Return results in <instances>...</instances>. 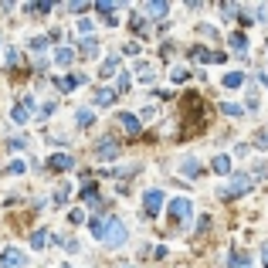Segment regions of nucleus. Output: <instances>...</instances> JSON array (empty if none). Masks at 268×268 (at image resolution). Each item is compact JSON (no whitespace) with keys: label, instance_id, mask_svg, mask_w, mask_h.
Wrapping results in <instances>:
<instances>
[{"label":"nucleus","instance_id":"16","mask_svg":"<svg viewBox=\"0 0 268 268\" xmlns=\"http://www.w3.org/2000/svg\"><path fill=\"white\" fill-rule=\"evenodd\" d=\"M228 268H251V258H245L241 251H231V262H228Z\"/></svg>","mask_w":268,"mask_h":268},{"label":"nucleus","instance_id":"19","mask_svg":"<svg viewBox=\"0 0 268 268\" xmlns=\"http://www.w3.org/2000/svg\"><path fill=\"white\" fill-rule=\"evenodd\" d=\"M231 48H234V51L241 55V51L248 48V38H245V34H231Z\"/></svg>","mask_w":268,"mask_h":268},{"label":"nucleus","instance_id":"3","mask_svg":"<svg viewBox=\"0 0 268 268\" xmlns=\"http://www.w3.org/2000/svg\"><path fill=\"white\" fill-rule=\"evenodd\" d=\"M105 241H109V245H112V248H119V245H122V241H126V224H122V221H109V231H105Z\"/></svg>","mask_w":268,"mask_h":268},{"label":"nucleus","instance_id":"14","mask_svg":"<svg viewBox=\"0 0 268 268\" xmlns=\"http://www.w3.org/2000/svg\"><path fill=\"white\" fill-rule=\"evenodd\" d=\"M89 231H92L95 238H105V231H109V221H102V217H92V221H89Z\"/></svg>","mask_w":268,"mask_h":268},{"label":"nucleus","instance_id":"22","mask_svg":"<svg viewBox=\"0 0 268 268\" xmlns=\"http://www.w3.org/2000/svg\"><path fill=\"white\" fill-rule=\"evenodd\" d=\"M27 14H51V3H27Z\"/></svg>","mask_w":268,"mask_h":268},{"label":"nucleus","instance_id":"29","mask_svg":"<svg viewBox=\"0 0 268 268\" xmlns=\"http://www.w3.org/2000/svg\"><path fill=\"white\" fill-rule=\"evenodd\" d=\"M48 48V38H34L31 41V51H44Z\"/></svg>","mask_w":268,"mask_h":268},{"label":"nucleus","instance_id":"7","mask_svg":"<svg viewBox=\"0 0 268 268\" xmlns=\"http://www.w3.org/2000/svg\"><path fill=\"white\" fill-rule=\"evenodd\" d=\"M95 10L102 14V17H105V24H112V27L119 24V17H115V3H105V0H98V3H95Z\"/></svg>","mask_w":268,"mask_h":268},{"label":"nucleus","instance_id":"30","mask_svg":"<svg viewBox=\"0 0 268 268\" xmlns=\"http://www.w3.org/2000/svg\"><path fill=\"white\" fill-rule=\"evenodd\" d=\"M221 112L224 115H241V105H231L228 102V105H221Z\"/></svg>","mask_w":268,"mask_h":268},{"label":"nucleus","instance_id":"15","mask_svg":"<svg viewBox=\"0 0 268 268\" xmlns=\"http://www.w3.org/2000/svg\"><path fill=\"white\" fill-rule=\"evenodd\" d=\"M119 122L126 126V133H139V119H136L133 112H122V115H119Z\"/></svg>","mask_w":268,"mask_h":268},{"label":"nucleus","instance_id":"17","mask_svg":"<svg viewBox=\"0 0 268 268\" xmlns=\"http://www.w3.org/2000/svg\"><path fill=\"white\" fill-rule=\"evenodd\" d=\"M112 102H115L112 89H98V92H95V105H112Z\"/></svg>","mask_w":268,"mask_h":268},{"label":"nucleus","instance_id":"18","mask_svg":"<svg viewBox=\"0 0 268 268\" xmlns=\"http://www.w3.org/2000/svg\"><path fill=\"white\" fill-rule=\"evenodd\" d=\"M214 170L221 173V177H224V173H231V160H228V156H214Z\"/></svg>","mask_w":268,"mask_h":268},{"label":"nucleus","instance_id":"11","mask_svg":"<svg viewBox=\"0 0 268 268\" xmlns=\"http://www.w3.org/2000/svg\"><path fill=\"white\" fill-rule=\"evenodd\" d=\"M78 51H82V58H95L98 55V41L95 38H85L82 44H78Z\"/></svg>","mask_w":268,"mask_h":268},{"label":"nucleus","instance_id":"2","mask_svg":"<svg viewBox=\"0 0 268 268\" xmlns=\"http://www.w3.org/2000/svg\"><path fill=\"white\" fill-rule=\"evenodd\" d=\"M167 211H170V217H177V221H190L193 217V204L187 200V197H173L170 204H167Z\"/></svg>","mask_w":268,"mask_h":268},{"label":"nucleus","instance_id":"5","mask_svg":"<svg viewBox=\"0 0 268 268\" xmlns=\"http://www.w3.org/2000/svg\"><path fill=\"white\" fill-rule=\"evenodd\" d=\"M143 207H146V214L153 217V214H160V207H163V193L160 190H146V197H143Z\"/></svg>","mask_w":268,"mask_h":268},{"label":"nucleus","instance_id":"27","mask_svg":"<svg viewBox=\"0 0 268 268\" xmlns=\"http://www.w3.org/2000/svg\"><path fill=\"white\" fill-rule=\"evenodd\" d=\"M7 173H10V177H17V173H24V163H20V160H14V163H7Z\"/></svg>","mask_w":268,"mask_h":268},{"label":"nucleus","instance_id":"6","mask_svg":"<svg viewBox=\"0 0 268 268\" xmlns=\"http://www.w3.org/2000/svg\"><path fill=\"white\" fill-rule=\"evenodd\" d=\"M119 156V143L115 139H102L98 143V160H115Z\"/></svg>","mask_w":268,"mask_h":268},{"label":"nucleus","instance_id":"32","mask_svg":"<svg viewBox=\"0 0 268 268\" xmlns=\"http://www.w3.org/2000/svg\"><path fill=\"white\" fill-rule=\"evenodd\" d=\"M78 31H82V34H89V31H92V20L82 17V20H78Z\"/></svg>","mask_w":268,"mask_h":268},{"label":"nucleus","instance_id":"1","mask_svg":"<svg viewBox=\"0 0 268 268\" xmlns=\"http://www.w3.org/2000/svg\"><path fill=\"white\" fill-rule=\"evenodd\" d=\"M251 190V177L248 173H241V177H234L228 187H221V200H234V197H241V193Z\"/></svg>","mask_w":268,"mask_h":268},{"label":"nucleus","instance_id":"12","mask_svg":"<svg viewBox=\"0 0 268 268\" xmlns=\"http://www.w3.org/2000/svg\"><path fill=\"white\" fill-rule=\"evenodd\" d=\"M78 82H85V75H68V78H58V92H72Z\"/></svg>","mask_w":268,"mask_h":268},{"label":"nucleus","instance_id":"24","mask_svg":"<svg viewBox=\"0 0 268 268\" xmlns=\"http://www.w3.org/2000/svg\"><path fill=\"white\" fill-rule=\"evenodd\" d=\"M72 58H75V55H72V51H68V48H58V55H55V61H58V65H72Z\"/></svg>","mask_w":268,"mask_h":268},{"label":"nucleus","instance_id":"33","mask_svg":"<svg viewBox=\"0 0 268 268\" xmlns=\"http://www.w3.org/2000/svg\"><path fill=\"white\" fill-rule=\"evenodd\" d=\"M211 228V217H200V221H197V231H200V234H204V231Z\"/></svg>","mask_w":268,"mask_h":268},{"label":"nucleus","instance_id":"23","mask_svg":"<svg viewBox=\"0 0 268 268\" xmlns=\"http://www.w3.org/2000/svg\"><path fill=\"white\" fill-rule=\"evenodd\" d=\"M146 10H150V14H170V3H160V0H153V3H146Z\"/></svg>","mask_w":268,"mask_h":268},{"label":"nucleus","instance_id":"9","mask_svg":"<svg viewBox=\"0 0 268 268\" xmlns=\"http://www.w3.org/2000/svg\"><path fill=\"white\" fill-rule=\"evenodd\" d=\"M72 167H75V160H72L68 153H55L51 156V170H72Z\"/></svg>","mask_w":268,"mask_h":268},{"label":"nucleus","instance_id":"4","mask_svg":"<svg viewBox=\"0 0 268 268\" xmlns=\"http://www.w3.org/2000/svg\"><path fill=\"white\" fill-rule=\"evenodd\" d=\"M0 268H24V251L20 248H7L0 255Z\"/></svg>","mask_w":268,"mask_h":268},{"label":"nucleus","instance_id":"28","mask_svg":"<svg viewBox=\"0 0 268 268\" xmlns=\"http://www.w3.org/2000/svg\"><path fill=\"white\" fill-rule=\"evenodd\" d=\"M129 89V75H119L115 78V92H126Z\"/></svg>","mask_w":268,"mask_h":268},{"label":"nucleus","instance_id":"34","mask_svg":"<svg viewBox=\"0 0 268 268\" xmlns=\"http://www.w3.org/2000/svg\"><path fill=\"white\" fill-rule=\"evenodd\" d=\"M262 262H265V265H268V241H265V245H262Z\"/></svg>","mask_w":268,"mask_h":268},{"label":"nucleus","instance_id":"8","mask_svg":"<svg viewBox=\"0 0 268 268\" xmlns=\"http://www.w3.org/2000/svg\"><path fill=\"white\" fill-rule=\"evenodd\" d=\"M31 112H34V102H31V98H24L17 109H14V122H27V119H31Z\"/></svg>","mask_w":268,"mask_h":268},{"label":"nucleus","instance_id":"13","mask_svg":"<svg viewBox=\"0 0 268 268\" xmlns=\"http://www.w3.org/2000/svg\"><path fill=\"white\" fill-rule=\"evenodd\" d=\"M98 75H105V78H112V75H119V58H105V61H102V72H98Z\"/></svg>","mask_w":268,"mask_h":268},{"label":"nucleus","instance_id":"20","mask_svg":"<svg viewBox=\"0 0 268 268\" xmlns=\"http://www.w3.org/2000/svg\"><path fill=\"white\" fill-rule=\"evenodd\" d=\"M78 126H92V122H95V115H92V109H78Z\"/></svg>","mask_w":268,"mask_h":268},{"label":"nucleus","instance_id":"10","mask_svg":"<svg viewBox=\"0 0 268 268\" xmlns=\"http://www.w3.org/2000/svg\"><path fill=\"white\" fill-rule=\"evenodd\" d=\"M221 85L224 89H241L245 85V72H228V75L221 78Z\"/></svg>","mask_w":268,"mask_h":268},{"label":"nucleus","instance_id":"26","mask_svg":"<svg viewBox=\"0 0 268 268\" xmlns=\"http://www.w3.org/2000/svg\"><path fill=\"white\" fill-rule=\"evenodd\" d=\"M136 72H139V78H143V82H150V78H153V68H150L146 61H139V65H136Z\"/></svg>","mask_w":268,"mask_h":268},{"label":"nucleus","instance_id":"31","mask_svg":"<svg viewBox=\"0 0 268 268\" xmlns=\"http://www.w3.org/2000/svg\"><path fill=\"white\" fill-rule=\"evenodd\" d=\"M187 75H190L187 68H173V82H187Z\"/></svg>","mask_w":268,"mask_h":268},{"label":"nucleus","instance_id":"21","mask_svg":"<svg viewBox=\"0 0 268 268\" xmlns=\"http://www.w3.org/2000/svg\"><path fill=\"white\" fill-rule=\"evenodd\" d=\"M48 245V231H34L31 234V248H44Z\"/></svg>","mask_w":268,"mask_h":268},{"label":"nucleus","instance_id":"25","mask_svg":"<svg viewBox=\"0 0 268 268\" xmlns=\"http://www.w3.org/2000/svg\"><path fill=\"white\" fill-rule=\"evenodd\" d=\"M183 173H187V177H197V173H200V163H197V160H183Z\"/></svg>","mask_w":268,"mask_h":268}]
</instances>
